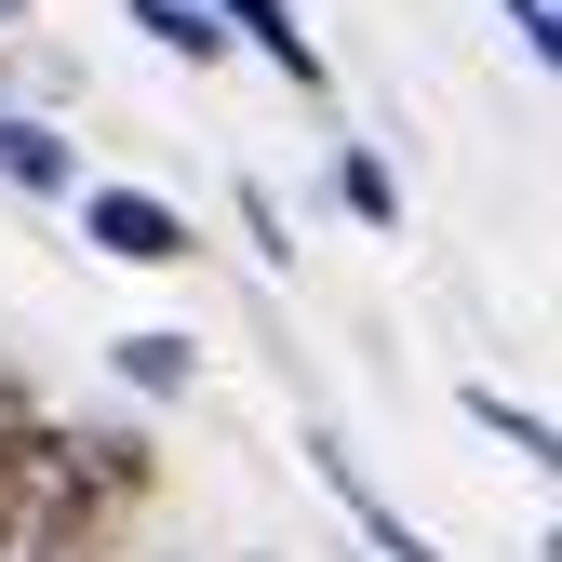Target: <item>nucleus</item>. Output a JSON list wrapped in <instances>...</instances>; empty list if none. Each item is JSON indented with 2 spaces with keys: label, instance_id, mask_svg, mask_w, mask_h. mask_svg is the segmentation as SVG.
I'll use <instances>...</instances> for the list:
<instances>
[{
  "label": "nucleus",
  "instance_id": "f257e3e1",
  "mask_svg": "<svg viewBox=\"0 0 562 562\" xmlns=\"http://www.w3.org/2000/svg\"><path fill=\"white\" fill-rule=\"evenodd\" d=\"M81 241H94L108 268H188V255H201V228L175 215L161 188H81Z\"/></svg>",
  "mask_w": 562,
  "mask_h": 562
},
{
  "label": "nucleus",
  "instance_id": "f03ea898",
  "mask_svg": "<svg viewBox=\"0 0 562 562\" xmlns=\"http://www.w3.org/2000/svg\"><path fill=\"white\" fill-rule=\"evenodd\" d=\"M201 14H215V41L268 54L281 81H295V108H335V67H322V41L295 27V0H201Z\"/></svg>",
  "mask_w": 562,
  "mask_h": 562
},
{
  "label": "nucleus",
  "instance_id": "7ed1b4c3",
  "mask_svg": "<svg viewBox=\"0 0 562 562\" xmlns=\"http://www.w3.org/2000/svg\"><path fill=\"white\" fill-rule=\"evenodd\" d=\"M0 188L14 201H81V148H67L41 108H0Z\"/></svg>",
  "mask_w": 562,
  "mask_h": 562
},
{
  "label": "nucleus",
  "instance_id": "20e7f679",
  "mask_svg": "<svg viewBox=\"0 0 562 562\" xmlns=\"http://www.w3.org/2000/svg\"><path fill=\"white\" fill-rule=\"evenodd\" d=\"M308 469L335 482V509H348V522H362V536H375V562H442V549H429V536H415V522H402V509L375 496V482H362V469H348V456H335V442H308Z\"/></svg>",
  "mask_w": 562,
  "mask_h": 562
},
{
  "label": "nucleus",
  "instance_id": "39448f33",
  "mask_svg": "<svg viewBox=\"0 0 562 562\" xmlns=\"http://www.w3.org/2000/svg\"><path fill=\"white\" fill-rule=\"evenodd\" d=\"M121 389H134V402H188V389H201V348H188L175 322H148V335H121Z\"/></svg>",
  "mask_w": 562,
  "mask_h": 562
},
{
  "label": "nucleus",
  "instance_id": "423d86ee",
  "mask_svg": "<svg viewBox=\"0 0 562 562\" xmlns=\"http://www.w3.org/2000/svg\"><path fill=\"white\" fill-rule=\"evenodd\" d=\"M121 14L148 27L161 54H188V67H215V54H228V41H215V14H201V0H121Z\"/></svg>",
  "mask_w": 562,
  "mask_h": 562
},
{
  "label": "nucleus",
  "instance_id": "0eeeda50",
  "mask_svg": "<svg viewBox=\"0 0 562 562\" xmlns=\"http://www.w3.org/2000/svg\"><path fill=\"white\" fill-rule=\"evenodd\" d=\"M335 201H348L362 228H402V175H389L375 148H335Z\"/></svg>",
  "mask_w": 562,
  "mask_h": 562
},
{
  "label": "nucleus",
  "instance_id": "6e6552de",
  "mask_svg": "<svg viewBox=\"0 0 562 562\" xmlns=\"http://www.w3.org/2000/svg\"><path fill=\"white\" fill-rule=\"evenodd\" d=\"M469 415H482V429H496V442H509V456H536V469H549V456H562V442H549V415H536V402H509V389H496V375H469Z\"/></svg>",
  "mask_w": 562,
  "mask_h": 562
},
{
  "label": "nucleus",
  "instance_id": "1a4fd4ad",
  "mask_svg": "<svg viewBox=\"0 0 562 562\" xmlns=\"http://www.w3.org/2000/svg\"><path fill=\"white\" fill-rule=\"evenodd\" d=\"M496 14H509V41H522V54H536V67H549V54H562V0H496Z\"/></svg>",
  "mask_w": 562,
  "mask_h": 562
},
{
  "label": "nucleus",
  "instance_id": "9d476101",
  "mask_svg": "<svg viewBox=\"0 0 562 562\" xmlns=\"http://www.w3.org/2000/svg\"><path fill=\"white\" fill-rule=\"evenodd\" d=\"M241 228H255L268 268H295V228H281V201H268V188H241Z\"/></svg>",
  "mask_w": 562,
  "mask_h": 562
},
{
  "label": "nucleus",
  "instance_id": "9b49d317",
  "mask_svg": "<svg viewBox=\"0 0 562 562\" xmlns=\"http://www.w3.org/2000/svg\"><path fill=\"white\" fill-rule=\"evenodd\" d=\"M14 562H81V549H41V536H27V549H14Z\"/></svg>",
  "mask_w": 562,
  "mask_h": 562
},
{
  "label": "nucleus",
  "instance_id": "f8f14e48",
  "mask_svg": "<svg viewBox=\"0 0 562 562\" xmlns=\"http://www.w3.org/2000/svg\"><path fill=\"white\" fill-rule=\"evenodd\" d=\"M0 27H27V0H0Z\"/></svg>",
  "mask_w": 562,
  "mask_h": 562
}]
</instances>
